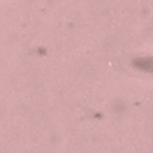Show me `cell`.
I'll list each match as a JSON object with an SVG mask.
<instances>
[{"label": "cell", "instance_id": "obj_1", "mask_svg": "<svg viewBox=\"0 0 153 153\" xmlns=\"http://www.w3.org/2000/svg\"><path fill=\"white\" fill-rule=\"evenodd\" d=\"M135 66H136L139 71L153 74V55H147V57L138 58V60L135 61Z\"/></svg>", "mask_w": 153, "mask_h": 153}]
</instances>
